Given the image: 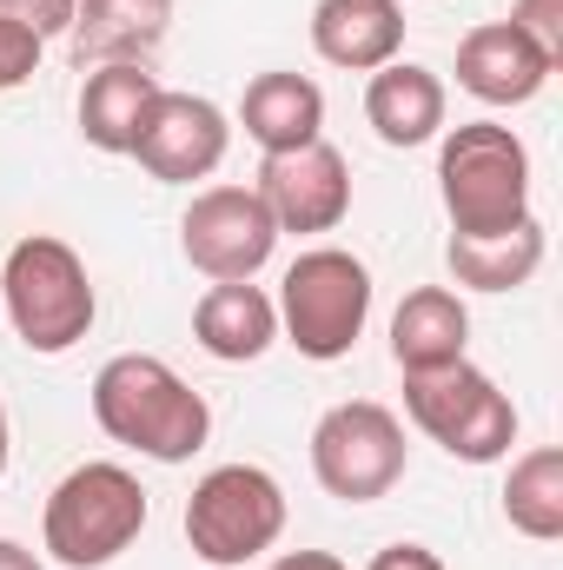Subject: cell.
<instances>
[{"mask_svg":"<svg viewBox=\"0 0 563 570\" xmlns=\"http://www.w3.org/2000/svg\"><path fill=\"white\" fill-rule=\"evenodd\" d=\"M93 425L113 444L159 458V464H186L206 438H213V405L152 352H120L93 372Z\"/></svg>","mask_w":563,"mask_h":570,"instance_id":"6da1fadb","label":"cell"},{"mask_svg":"<svg viewBox=\"0 0 563 570\" xmlns=\"http://www.w3.org/2000/svg\"><path fill=\"white\" fill-rule=\"evenodd\" d=\"M437 199L451 213V239L517 233L531 213V153L497 120H464L437 146Z\"/></svg>","mask_w":563,"mask_h":570,"instance_id":"7a4b0ae2","label":"cell"},{"mask_svg":"<svg viewBox=\"0 0 563 570\" xmlns=\"http://www.w3.org/2000/svg\"><path fill=\"white\" fill-rule=\"evenodd\" d=\"M0 318L20 332L27 352L40 358H60L73 352L93 318H100V298H93V279H87V259L53 239V233H33L7 253L0 266Z\"/></svg>","mask_w":563,"mask_h":570,"instance_id":"3957f363","label":"cell"},{"mask_svg":"<svg viewBox=\"0 0 563 570\" xmlns=\"http://www.w3.org/2000/svg\"><path fill=\"white\" fill-rule=\"evenodd\" d=\"M146 531V491L127 464H80L53 484L40 511V544L67 570H107Z\"/></svg>","mask_w":563,"mask_h":570,"instance_id":"277c9868","label":"cell"},{"mask_svg":"<svg viewBox=\"0 0 563 570\" xmlns=\"http://www.w3.org/2000/svg\"><path fill=\"white\" fill-rule=\"evenodd\" d=\"M279 332L298 345V358L312 365H332L345 358L358 338H365V318H372V273L358 253L345 246H312L285 266L279 279Z\"/></svg>","mask_w":563,"mask_h":570,"instance_id":"5b68a950","label":"cell"},{"mask_svg":"<svg viewBox=\"0 0 563 570\" xmlns=\"http://www.w3.org/2000/svg\"><path fill=\"white\" fill-rule=\"evenodd\" d=\"M405 412L457 464H497L517 444V405L471 358L437 365V372H405Z\"/></svg>","mask_w":563,"mask_h":570,"instance_id":"8992f818","label":"cell"},{"mask_svg":"<svg viewBox=\"0 0 563 570\" xmlns=\"http://www.w3.org/2000/svg\"><path fill=\"white\" fill-rule=\"evenodd\" d=\"M285 538V491L266 464H219L186 498V544L213 570H239Z\"/></svg>","mask_w":563,"mask_h":570,"instance_id":"52a82bcc","label":"cell"},{"mask_svg":"<svg viewBox=\"0 0 563 570\" xmlns=\"http://www.w3.org/2000/svg\"><path fill=\"white\" fill-rule=\"evenodd\" d=\"M405 425L372 399H345L312 425V478L338 504H378L405 478Z\"/></svg>","mask_w":563,"mask_h":570,"instance_id":"ba28073f","label":"cell"},{"mask_svg":"<svg viewBox=\"0 0 563 570\" xmlns=\"http://www.w3.org/2000/svg\"><path fill=\"white\" fill-rule=\"evenodd\" d=\"M273 246H279V226H273V213H266V199L253 186H206V193H192V206L179 219L186 266L206 273L213 285L259 279Z\"/></svg>","mask_w":563,"mask_h":570,"instance_id":"9c48e42d","label":"cell"},{"mask_svg":"<svg viewBox=\"0 0 563 570\" xmlns=\"http://www.w3.org/2000/svg\"><path fill=\"white\" fill-rule=\"evenodd\" d=\"M273 213L279 233H338L352 213V166L345 153L325 140L298 146V153H266L259 159V186H253Z\"/></svg>","mask_w":563,"mask_h":570,"instance_id":"30bf717a","label":"cell"},{"mask_svg":"<svg viewBox=\"0 0 563 570\" xmlns=\"http://www.w3.org/2000/svg\"><path fill=\"white\" fill-rule=\"evenodd\" d=\"M226 146H233V120L206 94H166L159 87V100L146 107V120H140L134 159L159 186H192V179L219 173Z\"/></svg>","mask_w":563,"mask_h":570,"instance_id":"8fae6325","label":"cell"},{"mask_svg":"<svg viewBox=\"0 0 563 570\" xmlns=\"http://www.w3.org/2000/svg\"><path fill=\"white\" fill-rule=\"evenodd\" d=\"M551 73H557V60L544 47H531L511 20H484L457 40V87L484 107H524L544 94Z\"/></svg>","mask_w":563,"mask_h":570,"instance_id":"7c38bea8","label":"cell"},{"mask_svg":"<svg viewBox=\"0 0 563 570\" xmlns=\"http://www.w3.org/2000/svg\"><path fill=\"white\" fill-rule=\"evenodd\" d=\"M312 47L325 67L378 73L405 60V7L398 0H318L312 7Z\"/></svg>","mask_w":563,"mask_h":570,"instance_id":"4fadbf2b","label":"cell"},{"mask_svg":"<svg viewBox=\"0 0 563 570\" xmlns=\"http://www.w3.org/2000/svg\"><path fill=\"white\" fill-rule=\"evenodd\" d=\"M192 338H199L219 365H253V358H266L273 338H279V305H273L253 279L206 285V298L192 305Z\"/></svg>","mask_w":563,"mask_h":570,"instance_id":"5bb4252c","label":"cell"},{"mask_svg":"<svg viewBox=\"0 0 563 570\" xmlns=\"http://www.w3.org/2000/svg\"><path fill=\"white\" fill-rule=\"evenodd\" d=\"M239 127H246V140L259 153H298V146L325 140V94H318V80L273 67V73H259L246 87Z\"/></svg>","mask_w":563,"mask_h":570,"instance_id":"9a60e30c","label":"cell"},{"mask_svg":"<svg viewBox=\"0 0 563 570\" xmlns=\"http://www.w3.org/2000/svg\"><path fill=\"white\" fill-rule=\"evenodd\" d=\"M159 100V73L146 60H107L80 87V140L93 153H134L146 107Z\"/></svg>","mask_w":563,"mask_h":570,"instance_id":"2e32d148","label":"cell"},{"mask_svg":"<svg viewBox=\"0 0 563 570\" xmlns=\"http://www.w3.org/2000/svg\"><path fill=\"white\" fill-rule=\"evenodd\" d=\"M365 120H372V134L385 146H424L444 134V80L418 67V60H392V67H378L372 73V87H365Z\"/></svg>","mask_w":563,"mask_h":570,"instance_id":"e0dca14e","label":"cell"},{"mask_svg":"<svg viewBox=\"0 0 563 570\" xmlns=\"http://www.w3.org/2000/svg\"><path fill=\"white\" fill-rule=\"evenodd\" d=\"M464 345H471V312H464V298L451 285H418L392 312V358H398V372L457 365Z\"/></svg>","mask_w":563,"mask_h":570,"instance_id":"ac0fdd59","label":"cell"},{"mask_svg":"<svg viewBox=\"0 0 563 570\" xmlns=\"http://www.w3.org/2000/svg\"><path fill=\"white\" fill-rule=\"evenodd\" d=\"M172 27V0H73V53L80 67L146 60Z\"/></svg>","mask_w":563,"mask_h":570,"instance_id":"d6986e66","label":"cell"},{"mask_svg":"<svg viewBox=\"0 0 563 570\" xmlns=\"http://www.w3.org/2000/svg\"><path fill=\"white\" fill-rule=\"evenodd\" d=\"M444 266H451V279L464 292H517L544 266V226L524 219L517 233H497V239H451Z\"/></svg>","mask_w":563,"mask_h":570,"instance_id":"ffe728a7","label":"cell"},{"mask_svg":"<svg viewBox=\"0 0 563 570\" xmlns=\"http://www.w3.org/2000/svg\"><path fill=\"white\" fill-rule=\"evenodd\" d=\"M504 518L517 538L531 544H557L563 538V451L557 444H537L511 464V484H504Z\"/></svg>","mask_w":563,"mask_h":570,"instance_id":"44dd1931","label":"cell"},{"mask_svg":"<svg viewBox=\"0 0 563 570\" xmlns=\"http://www.w3.org/2000/svg\"><path fill=\"white\" fill-rule=\"evenodd\" d=\"M40 47H47V40H40L33 27H20V20L0 13V94H13L20 80L40 73Z\"/></svg>","mask_w":563,"mask_h":570,"instance_id":"7402d4cb","label":"cell"},{"mask_svg":"<svg viewBox=\"0 0 563 570\" xmlns=\"http://www.w3.org/2000/svg\"><path fill=\"white\" fill-rule=\"evenodd\" d=\"M511 27L563 67V0H517V7H511Z\"/></svg>","mask_w":563,"mask_h":570,"instance_id":"603a6c76","label":"cell"},{"mask_svg":"<svg viewBox=\"0 0 563 570\" xmlns=\"http://www.w3.org/2000/svg\"><path fill=\"white\" fill-rule=\"evenodd\" d=\"M0 13H7V20H20V27H33L40 40L73 33V0H0Z\"/></svg>","mask_w":563,"mask_h":570,"instance_id":"cb8c5ba5","label":"cell"},{"mask_svg":"<svg viewBox=\"0 0 563 570\" xmlns=\"http://www.w3.org/2000/svg\"><path fill=\"white\" fill-rule=\"evenodd\" d=\"M365 570H444V558H437L431 544H385Z\"/></svg>","mask_w":563,"mask_h":570,"instance_id":"d4e9b609","label":"cell"},{"mask_svg":"<svg viewBox=\"0 0 563 570\" xmlns=\"http://www.w3.org/2000/svg\"><path fill=\"white\" fill-rule=\"evenodd\" d=\"M273 570H345V564H338L332 551H285Z\"/></svg>","mask_w":563,"mask_h":570,"instance_id":"484cf974","label":"cell"},{"mask_svg":"<svg viewBox=\"0 0 563 570\" xmlns=\"http://www.w3.org/2000/svg\"><path fill=\"white\" fill-rule=\"evenodd\" d=\"M0 570H40V558H33L27 544H13V538H0Z\"/></svg>","mask_w":563,"mask_h":570,"instance_id":"4316f807","label":"cell"},{"mask_svg":"<svg viewBox=\"0 0 563 570\" xmlns=\"http://www.w3.org/2000/svg\"><path fill=\"white\" fill-rule=\"evenodd\" d=\"M0 478H7V405H0Z\"/></svg>","mask_w":563,"mask_h":570,"instance_id":"83f0119b","label":"cell"}]
</instances>
